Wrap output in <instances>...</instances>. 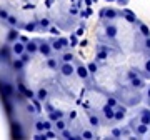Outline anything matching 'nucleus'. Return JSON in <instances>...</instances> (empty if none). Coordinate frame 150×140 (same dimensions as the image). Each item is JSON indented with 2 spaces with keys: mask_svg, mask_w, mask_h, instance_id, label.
<instances>
[{
  "mask_svg": "<svg viewBox=\"0 0 150 140\" xmlns=\"http://www.w3.org/2000/svg\"><path fill=\"white\" fill-rule=\"evenodd\" d=\"M18 90L23 93V90H25V85H23V83H18Z\"/></svg>",
  "mask_w": 150,
  "mask_h": 140,
  "instance_id": "nucleus-51",
  "label": "nucleus"
},
{
  "mask_svg": "<svg viewBox=\"0 0 150 140\" xmlns=\"http://www.w3.org/2000/svg\"><path fill=\"white\" fill-rule=\"evenodd\" d=\"M140 75V70L139 69H130L129 72H127V78L129 80H132V78H135V77Z\"/></svg>",
  "mask_w": 150,
  "mask_h": 140,
  "instance_id": "nucleus-20",
  "label": "nucleus"
},
{
  "mask_svg": "<svg viewBox=\"0 0 150 140\" xmlns=\"http://www.w3.org/2000/svg\"><path fill=\"white\" fill-rule=\"evenodd\" d=\"M107 103H108V105H112V107H117V105H118V100H117L115 97H108V98H107Z\"/></svg>",
  "mask_w": 150,
  "mask_h": 140,
  "instance_id": "nucleus-33",
  "label": "nucleus"
},
{
  "mask_svg": "<svg viewBox=\"0 0 150 140\" xmlns=\"http://www.w3.org/2000/svg\"><path fill=\"white\" fill-rule=\"evenodd\" d=\"M85 4H87V7H90L92 5V0H85Z\"/></svg>",
  "mask_w": 150,
  "mask_h": 140,
  "instance_id": "nucleus-58",
  "label": "nucleus"
},
{
  "mask_svg": "<svg viewBox=\"0 0 150 140\" xmlns=\"http://www.w3.org/2000/svg\"><path fill=\"white\" fill-rule=\"evenodd\" d=\"M110 135H112L113 139H120V137H122V129H117V127H113V129L110 130Z\"/></svg>",
  "mask_w": 150,
  "mask_h": 140,
  "instance_id": "nucleus-23",
  "label": "nucleus"
},
{
  "mask_svg": "<svg viewBox=\"0 0 150 140\" xmlns=\"http://www.w3.org/2000/svg\"><path fill=\"white\" fill-rule=\"evenodd\" d=\"M60 60H62V62H72V60H74V54H72V52H65V54L60 57Z\"/></svg>",
  "mask_w": 150,
  "mask_h": 140,
  "instance_id": "nucleus-24",
  "label": "nucleus"
},
{
  "mask_svg": "<svg viewBox=\"0 0 150 140\" xmlns=\"http://www.w3.org/2000/svg\"><path fill=\"white\" fill-rule=\"evenodd\" d=\"M83 32H85V25H80V28H77L75 35H77V37H80V35H83Z\"/></svg>",
  "mask_w": 150,
  "mask_h": 140,
  "instance_id": "nucleus-40",
  "label": "nucleus"
},
{
  "mask_svg": "<svg viewBox=\"0 0 150 140\" xmlns=\"http://www.w3.org/2000/svg\"><path fill=\"white\" fill-rule=\"evenodd\" d=\"M12 52L15 55H22L23 52H25V45H23V42H13V45H12Z\"/></svg>",
  "mask_w": 150,
  "mask_h": 140,
  "instance_id": "nucleus-14",
  "label": "nucleus"
},
{
  "mask_svg": "<svg viewBox=\"0 0 150 140\" xmlns=\"http://www.w3.org/2000/svg\"><path fill=\"white\" fill-rule=\"evenodd\" d=\"M149 129H150L149 125H145V124H142V122H139V124L135 125L132 130L135 132V135H137V137H144V135L149 134Z\"/></svg>",
  "mask_w": 150,
  "mask_h": 140,
  "instance_id": "nucleus-9",
  "label": "nucleus"
},
{
  "mask_svg": "<svg viewBox=\"0 0 150 140\" xmlns=\"http://www.w3.org/2000/svg\"><path fill=\"white\" fill-rule=\"evenodd\" d=\"M125 115H127V105H117L115 107V117H113V120L120 122V120L125 119Z\"/></svg>",
  "mask_w": 150,
  "mask_h": 140,
  "instance_id": "nucleus-7",
  "label": "nucleus"
},
{
  "mask_svg": "<svg viewBox=\"0 0 150 140\" xmlns=\"http://www.w3.org/2000/svg\"><path fill=\"white\" fill-rule=\"evenodd\" d=\"M98 17L102 18V20H115V18H118L120 17V12L117 10V8H113V7H105V8H102V10L98 12Z\"/></svg>",
  "mask_w": 150,
  "mask_h": 140,
  "instance_id": "nucleus-1",
  "label": "nucleus"
},
{
  "mask_svg": "<svg viewBox=\"0 0 150 140\" xmlns=\"http://www.w3.org/2000/svg\"><path fill=\"white\" fill-rule=\"evenodd\" d=\"M52 45L50 43H47V42H42L40 45H38V52L42 55H45V57H50V54H52Z\"/></svg>",
  "mask_w": 150,
  "mask_h": 140,
  "instance_id": "nucleus-13",
  "label": "nucleus"
},
{
  "mask_svg": "<svg viewBox=\"0 0 150 140\" xmlns=\"http://www.w3.org/2000/svg\"><path fill=\"white\" fill-rule=\"evenodd\" d=\"M117 4L120 7H123V5H127V4H129V0H117Z\"/></svg>",
  "mask_w": 150,
  "mask_h": 140,
  "instance_id": "nucleus-48",
  "label": "nucleus"
},
{
  "mask_svg": "<svg viewBox=\"0 0 150 140\" xmlns=\"http://www.w3.org/2000/svg\"><path fill=\"white\" fill-rule=\"evenodd\" d=\"M25 52H28L30 55L35 54V52H38V45H37V42H35V40H30V42L25 43Z\"/></svg>",
  "mask_w": 150,
  "mask_h": 140,
  "instance_id": "nucleus-15",
  "label": "nucleus"
},
{
  "mask_svg": "<svg viewBox=\"0 0 150 140\" xmlns=\"http://www.w3.org/2000/svg\"><path fill=\"white\" fill-rule=\"evenodd\" d=\"M59 119H64V112L62 110H52L50 115H48V120L50 122H55V120H59Z\"/></svg>",
  "mask_w": 150,
  "mask_h": 140,
  "instance_id": "nucleus-18",
  "label": "nucleus"
},
{
  "mask_svg": "<svg viewBox=\"0 0 150 140\" xmlns=\"http://www.w3.org/2000/svg\"><path fill=\"white\" fill-rule=\"evenodd\" d=\"M13 67H15V69L17 70H20L22 69V67H23V60H13Z\"/></svg>",
  "mask_w": 150,
  "mask_h": 140,
  "instance_id": "nucleus-35",
  "label": "nucleus"
},
{
  "mask_svg": "<svg viewBox=\"0 0 150 140\" xmlns=\"http://www.w3.org/2000/svg\"><path fill=\"white\" fill-rule=\"evenodd\" d=\"M23 8H25V10H28V8H33V5H32V4H27V5L23 7Z\"/></svg>",
  "mask_w": 150,
  "mask_h": 140,
  "instance_id": "nucleus-55",
  "label": "nucleus"
},
{
  "mask_svg": "<svg viewBox=\"0 0 150 140\" xmlns=\"http://www.w3.org/2000/svg\"><path fill=\"white\" fill-rule=\"evenodd\" d=\"M100 112H102V117L107 120V122H112L113 117H115V107L108 105V103H105V105H103Z\"/></svg>",
  "mask_w": 150,
  "mask_h": 140,
  "instance_id": "nucleus-3",
  "label": "nucleus"
},
{
  "mask_svg": "<svg viewBox=\"0 0 150 140\" xmlns=\"http://www.w3.org/2000/svg\"><path fill=\"white\" fill-rule=\"evenodd\" d=\"M75 74H77V77L82 78V80H88V78H90V72H88V69H87L85 65H82V64L75 67Z\"/></svg>",
  "mask_w": 150,
  "mask_h": 140,
  "instance_id": "nucleus-6",
  "label": "nucleus"
},
{
  "mask_svg": "<svg viewBox=\"0 0 150 140\" xmlns=\"http://www.w3.org/2000/svg\"><path fill=\"white\" fill-rule=\"evenodd\" d=\"M69 43H70L69 38H65V37H59V38H55L54 42H52V49L57 50V52H60V50L67 49V47H69Z\"/></svg>",
  "mask_w": 150,
  "mask_h": 140,
  "instance_id": "nucleus-2",
  "label": "nucleus"
},
{
  "mask_svg": "<svg viewBox=\"0 0 150 140\" xmlns=\"http://www.w3.org/2000/svg\"><path fill=\"white\" fill-rule=\"evenodd\" d=\"M2 57L8 59V49H2Z\"/></svg>",
  "mask_w": 150,
  "mask_h": 140,
  "instance_id": "nucleus-47",
  "label": "nucleus"
},
{
  "mask_svg": "<svg viewBox=\"0 0 150 140\" xmlns=\"http://www.w3.org/2000/svg\"><path fill=\"white\" fill-rule=\"evenodd\" d=\"M60 74L64 77L75 75V67L72 65V62H62V65H60Z\"/></svg>",
  "mask_w": 150,
  "mask_h": 140,
  "instance_id": "nucleus-5",
  "label": "nucleus"
},
{
  "mask_svg": "<svg viewBox=\"0 0 150 140\" xmlns=\"http://www.w3.org/2000/svg\"><path fill=\"white\" fill-rule=\"evenodd\" d=\"M92 2H97V0H92Z\"/></svg>",
  "mask_w": 150,
  "mask_h": 140,
  "instance_id": "nucleus-60",
  "label": "nucleus"
},
{
  "mask_svg": "<svg viewBox=\"0 0 150 140\" xmlns=\"http://www.w3.org/2000/svg\"><path fill=\"white\" fill-rule=\"evenodd\" d=\"M35 27H37V25H35L33 22H30V23H27V25H25V30H27V32H33V30H35Z\"/></svg>",
  "mask_w": 150,
  "mask_h": 140,
  "instance_id": "nucleus-37",
  "label": "nucleus"
},
{
  "mask_svg": "<svg viewBox=\"0 0 150 140\" xmlns=\"http://www.w3.org/2000/svg\"><path fill=\"white\" fill-rule=\"evenodd\" d=\"M82 139H85V140H92L93 139V132L88 129H85L83 132H82Z\"/></svg>",
  "mask_w": 150,
  "mask_h": 140,
  "instance_id": "nucleus-26",
  "label": "nucleus"
},
{
  "mask_svg": "<svg viewBox=\"0 0 150 140\" xmlns=\"http://www.w3.org/2000/svg\"><path fill=\"white\" fill-rule=\"evenodd\" d=\"M77 117V112H70V119H75Z\"/></svg>",
  "mask_w": 150,
  "mask_h": 140,
  "instance_id": "nucleus-56",
  "label": "nucleus"
},
{
  "mask_svg": "<svg viewBox=\"0 0 150 140\" xmlns=\"http://www.w3.org/2000/svg\"><path fill=\"white\" fill-rule=\"evenodd\" d=\"M35 129H37V132H43V130H45V127H43V122H42V120H38L37 124H35Z\"/></svg>",
  "mask_w": 150,
  "mask_h": 140,
  "instance_id": "nucleus-36",
  "label": "nucleus"
},
{
  "mask_svg": "<svg viewBox=\"0 0 150 140\" xmlns=\"http://www.w3.org/2000/svg\"><path fill=\"white\" fill-rule=\"evenodd\" d=\"M87 69H88V72H90V75H95L97 70H98V67H97V62H90V64L87 65Z\"/></svg>",
  "mask_w": 150,
  "mask_h": 140,
  "instance_id": "nucleus-21",
  "label": "nucleus"
},
{
  "mask_svg": "<svg viewBox=\"0 0 150 140\" xmlns=\"http://www.w3.org/2000/svg\"><path fill=\"white\" fill-rule=\"evenodd\" d=\"M47 95H48V92L45 90V88H40V90L37 92V98H38V100H42V102L47 98Z\"/></svg>",
  "mask_w": 150,
  "mask_h": 140,
  "instance_id": "nucleus-25",
  "label": "nucleus"
},
{
  "mask_svg": "<svg viewBox=\"0 0 150 140\" xmlns=\"http://www.w3.org/2000/svg\"><path fill=\"white\" fill-rule=\"evenodd\" d=\"M33 139H35V140H45V139H47V135H45V134H35Z\"/></svg>",
  "mask_w": 150,
  "mask_h": 140,
  "instance_id": "nucleus-43",
  "label": "nucleus"
},
{
  "mask_svg": "<svg viewBox=\"0 0 150 140\" xmlns=\"http://www.w3.org/2000/svg\"><path fill=\"white\" fill-rule=\"evenodd\" d=\"M137 25H139V32L144 35V37H150V27L149 25H145L144 22L137 20Z\"/></svg>",
  "mask_w": 150,
  "mask_h": 140,
  "instance_id": "nucleus-16",
  "label": "nucleus"
},
{
  "mask_svg": "<svg viewBox=\"0 0 150 140\" xmlns=\"http://www.w3.org/2000/svg\"><path fill=\"white\" fill-rule=\"evenodd\" d=\"M13 93V88H12L10 83H4V95H10Z\"/></svg>",
  "mask_w": 150,
  "mask_h": 140,
  "instance_id": "nucleus-29",
  "label": "nucleus"
},
{
  "mask_svg": "<svg viewBox=\"0 0 150 140\" xmlns=\"http://www.w3.org/2000/svg\"><path fill=\"white\" fill-rule=\"evenodd\" d=\"M18 38H20V42H23V43H27V42H28V38H27V37H23V35H22V37H18Z\"/></svg>",
  "mask_w": 150,
  "mask_h": 140,
  "instance_id": "nucleus-52",
  "label": "nucleus"
},
{
  "mask_svg": "<svg viewBox=\"0 0 150 140\" xmlns=\"http://www.w3.org/2000/svg\"><path fill=\"white\" fill-rule=\"evenodd\" d=\"M95 59H97V62H105V60L108 59V52L105 49H98V52H97V55H95Z\"/></svg>",
  "mask_w": 150,
  "mask_h": 140,
  "instance_id": "nucleus-17",
  "label": "nucleus"
},
{
  "mask_svg": "<svg viewBox=\"0 0 150 140\" xmlns=\"http://www.w3.org/2000/svg\"><path fill=\"white\" fill-rule=\"evenodd\" d=\"M144 69H145V74H144L142 77H150V59H147V60H145Z\"/></svg>",
  "mask_w": 150,
  "mask_h": 140,
  "instance_id": "nucleus-27",
  "label": "nucleus"
},
{
  "mask_svg": "<svg viewBox=\"0 0 150 140\" xmlns=\"http://www.w3.org/2000/svg\"><path fill=\"white\" fill-rule=\"evenodd\" d=\"M147 98H149V102H150V85L147 87Z\"/></svg>",
  "mask_w": 150,
  "mask_h": 140,
  "instance_id": "nucleus-54",
  "label": "nucleus"
},
{
  "mask_svg": "<svg viewBox=\"0 0 150 140\" xmlns=\"http://www.w3.org/2000/svg\"><path fill=\"white\" fill-rule=\"evenodd\" d=\"M70 43H72L70 47H75V45L79 43V42H77V35H75V33H74V35H72V37H70Z\"/></svg>",
  "mask_w": 150,
  "mask_h": 140,
  "instance_id": "nucleus-42",
  "label": "nucleus"
},
{
  "mask_svg": "<svg viewBox=\"0 0 150 140\" xmlns=\"http://www.w3.org/2000/svg\"><path fill=\"white\" fill-rule=\"evenodd\" d=\"M7 17H8V12L7 10H0V18H5L7 20Z\"/></svg>",
  "mask_w": 150,
  "mask_h": 140,
  "instance_id": "nucleus-46",
  "label": "nucleus"
},
{
  "mask_svg": "<svg viewBox=\"0 0 150 140\" xmlns=\"http://www.w3.org/2000/svg\"><path fill=\"white\" fill-rule=\"evenodd\" d=\"M48 32L52 33V35H59V33H60V30H59L57 27H48Z\"/></svg>",
  "mask_w": 150,
  "mask_h": 140,
  "instance_id": "nucleus-41",
  "label": "nucleus"
},
{
  "mask_svg": "<svg viewBox=\"0 0 150 140\" xmlns=\"http://www.w3.org/2000/svg\"><path fill=\"white\" fill-rule=\"evenodd\" d=\"M45 107H47L48 113H50V112H52V110H54V107H52V105H50V103H47V105H45Z\"/></svg>",
  "mask_w": 150,
  "mask_h": 140,
  "instance_id": "nucleus-53",
  "label": "nucleus"
},
{
  "mask_svg": "<svg viewBox=\"0 0 150 140\" xmlns=\"http://www.w3.org/2000/svg\"><path fill=\"white\" fill-rule=\"evenodd\" d=\"M60 134H62V137H64V139H69V140L74 139V134H72L70 130H67V129H64L62 132H60Z\"/></svg>",
  "mask_w": 150,
  "mask_h": 140,
  "instance_id": "nucleus-30",
  "label": "nucleus"
},
{
  "mask_svg": "<svg viewBox=\"0 0 150 140\" xmlns=\"http://www.w3.org/2000/svg\"><path fill=\"white\" fill-rule=\"evenodd\" d=\"M54 2H55V0H45V5H47V7H52V5H54Z\"/></svg>",
  "mask_w": 150,
  "mask_h": 140,
  "instance_id": "nucleus-50",
  "label": "nucleus"
},
{
  "mask_svg": "<svg viewBox=\"0 0 150 140\" xmlns=\"http://www.w3.org/2000/svg\"><path fill=\"white\" fill-rule=\"evenodd\" d=\"M122 135H130V127L129 129H122Z\"/></svg>",
  "mask_w": 150,
  "mask_h": 140,
  "instance_id": "nucleus-49",
  "label": "nucleus"
},
{
  "mask_svg": "<svg viewBox=\"0 0 150 140\" xmlns=\"http://www.w3.org/2000/svg\"><path fill=\"white\" fill-rule=\"evenodd\" d=\"M144 49L145 52H150V37H144Z\"/></svg>",
  "mask_w": 150,
  "mask_h": 140,
  "instance_id": "nucleus-31",
  "label": "nucleus"
},
{
  "mask_svg": "<svg viewBox=\"0 0 150 140\" xmlns=\"http://www.w3.org/2000/svg\"><path fill=\"white\" fill-rule=\"evenodd\" d=\"M79 45H80V47H85V45H87V40H82V42L79 43Z\"/></svg>",
  "mask_w": 150,
  "mask_h": 140,
  "instance_id": "nucleus-57",
  "label": "nucleus"
},
{
  "mask_svg": "<svg viewBox=\"0 0 150 140\" xmlns=\"http://www.w3.org/2000/svg\"><path fill=\"white\" fill-rule=\"evenodd\" d=\"M139 119H140L142 124H145V125H149L150 127V108H142V110H140Z\"/></svg>",
  "mask_w": 150,
  "mask_h": 140,
  "instance_id": "nucleus-12",
  "label": "nucleus"
},
{
  "mask_svg": "<svg viewBox=\"0 0 150 140\" xmlns=\"http://www.w3.org/2000/svg\"><path fill=\"white\" fill-rule=\"evenodd\" d=\"M23 95H25L27 98H33V97H35V93H33L32 90H28V88H25V90H23Z\"/></svg>",
  "mask_w": 150,
  "mask_h": 140,
  "instance_id": "nucleus-39",
  "label": "nucleus"
},
{
  "mask_svg": "<svg viewBox=\"0 0 150 140\" xmlns=\"http://www.w3.org/2000/svg\"><path fill=\"white\" fill-rule=\"evenodd\" d=\"M18 57H20V59L23 60V64H25V62H28V60H30V54H28V52H23V54H22V55H18Z\"/></svg>",
  "mask_w": 150,
  "mask_h": 140,
  "instance_id": "nucleus-38",
  "label": "nucleus"
},
{
  "mask_svg": "<svg viewBox=\"0 0 150 140\" xmlns=\"http://www.w3.org/2000/svg\"><path fill=\"white\" fill-rule=\"evenodd\" d=\"M130 87L134 88V90H142L145 87V80H144V77L139 75V77H135V78H132L130 80Z\"/></svg>",
  "mask_w": 150,
  "mask_h": 140,
  "instance_id": "nucleus-10",
  "label": "nucleus"
},
{
  "mask_svg": "<svg viewBox=\"0 0 150 140\" xmlns=\"http://www.w3.org/2000/svg\"><path fill=\"white\" fill-rule=\"evenodd\" d=\"M105 2H117V0H105Z\"/></svg>",
  "mask_w": 150,
  "mask_h": 140,
  "instance_id": "nucleus-59",
  "label": "nucleus"
},
{
  "mask_svg": "<svg viewBox=\"0 0 150 140\" xmlns=\"http://www.w3.org/2000/svg\"><path fill=\"white\" fill-rule=\"evenodd\" d=\"M17 38H18V32H17L15 28H12L10 32H8V35H7V40L8 42H15Z\"/></svg>",
  "mask_w": 150,
  "mask_h": 140,
  "instance_id": "nucleus-19",
  "label": "nucleus"
},
{
  "mask_svg": "<svg viewBox=\"0 0 150 140\" xmlns=\"http://www.w3.org/2000/svg\"><path fill=\"white\" fill-rule=\"evenodd\" d=\"M88 125H90L92 129H98L100 127V117L97 113L88 112Z\"/></svg>",
  "mask_w": 150,
  "mask_h": 140,
  "instance_id": "nucleus-11",
  "label": "nucleus"
},
{
  "mask_svg": "<svg viewBox=\"0 0 150 140\" xmlns=\"http://www.w3.org/2000/svg\"><path fill=\"white\" fill-rule=\"evenodd\" d=\"M40 27H42V28H48V27H50V20H48V18H42V20H40Z\"/></svg>",
  "mask_w": 150,
  "mask_h": 140,
  "instance_id": "nucleus-34",
  "label": "nucleus"
},
{
  "mask_svg": "<svg viewBox=\"0 0 150 140\" xmlns=\"http://www.w3.org/2000/svg\"><path fill=\"white\" fill-rule=\"evenodd\" d=\"M7 22L10 23L12 27H15V25H17V22H18V20H17V17H13V15H8V17H7Z\"/></svg>",
  "mask_w": 150,
  "mask_h": 140,
  "instance_id": "nucleus-32",
  "label": "nucleus"
},
{
  "mask_svg": "<svg viewBox=\"0 0 150 140\" xmlns=\"http://www.w3.org/2000/svg\"><path fill=\"white\" fill-rule=\"evenodd\" d=\"M45 135H47V139H54L57 134H55V132H52V130H45Z\"/></svg>",
  "mask_w": 150,
  "mask_h": 140,
  "instance_id": "nucleus-44",
  "label": "nucleus"
},
{
  "mask_svg": "<svg viewBox=\"0 0 150 140\" xmlns=\"http://www.w3.org/2000/svg\"><path fill=\"white\" fill-rule=\"evenodd\" d=\"M43 127H45V130H50V129H52V124H50V120H45V122H43Z\"/></svg>",
  "mask_w": 150,
  "mask_h": 140,
  "instance_id": "nucleus-45",
  "label": "nucleus"
},
{
  "mask_svg": "<svg viewBox=\"0 0 150 140\" xmlns=\"http://www.w3.org/2000/svg\"><path fill=\"white\" fill-rule=\"evenodd\" d=\"M120 17H123L129 23H137V15H135V12L130 10V8H127V7H122V10H120Z\"/></svg>",
  "mask_w": 150,
  "mask_h": 140,
  "instance_id": "nucleus-4",
  "label": "nucleus"
},
{
  "mask_svg": "<svg viewBox=\"0 0 150 140\" xmlns=\"http://www.w3.org/2000/svg\"><path fill=\"white\" fill-rule=\"evenodd\" d=\"M47 67H48V69H52V70H55V69H57V60H55V59H50V57H48Z\"/></svg>",
  "mask_w": 150,
  "mask_h": 140,
  "instance_id": "nucleus-28",
  "label": "nucleus"
},
{
  "mask_svg": "<svg viewBox=\"0 0 150 140\" xmlns=\"http://www.w3.org/2000/svg\"><path fill=\"white\" fill-rule=\"evenodd\" d=\"M55 127H57L59 132H62L64 129H67V124L64 122V119H59V120H55Z\"/></svg>",
  "mask_w": 150,
  "mask_h": 140,
  "instance_id": "nucleus-22",
  "label": "nucleus"
},
{
  "mask_svg": "<svg viewBox=\"0 0 150 140\" xmlns=\"http://www.w3.org/2000/svg\"><path fill=\"white\" fill-rule=\"evenodd\" d=\"M117 27H115V25H113V23H110V22H105V37L107 38H115L117 37Z\"/></svg>",
  "mask_w": 150,
  "mask_h": 140,
  "instance_id": "nucleus-8",
  "label": "nucleus"
}]
</instances>
